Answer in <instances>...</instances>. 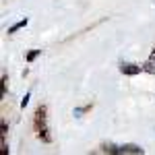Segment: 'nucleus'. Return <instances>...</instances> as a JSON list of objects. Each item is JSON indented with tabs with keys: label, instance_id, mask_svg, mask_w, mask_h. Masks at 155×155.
<instances>
[{
	"label": "nucleus",
	"instance_id": "nucleus-2",
	"mask_svg": "<svg viewBox=\"0 0 155 155\" xmlns=\"http://www.w3.org/2000/svg\"><path fill=\"white\" fill-rule=\"evenodd\" d=\"M120 72L122 74H128V77H134V74H141L143 72V66L132 64V62H122L120 64Z\"/></svg>",
	"mask_w": 155,
	"mask_h": 155
},
{
	"label": "nucleus",
	"instance_id": "nucleus-3",
	"mask_svg": "<svg viewBox=\"0 0 155 155\" xmlns=\"http://www.w3.org/2000/svg\"><path fill=\"white\" fill-rule=\"evenodd\" d=\"M120 153H134V155H143V149L139 145H120Z\"/></svg>",
	"mask_w": 155,
	"mask_h": 155
},
{
	"label": "nucleus",
	"instance_id": "nucleus-11",
	"mask_svg": "<svg viewBox=\"0 0 155 155\" xmlns=\"http://www.w3.org/2000/svg\"><path fill=\"white\" fill-rule=\"evenodd\" d=\"M29 97H31V93H27V95L23 97V101H21V107H25L27 104H29Z\"/></svg>",
	"mask_w": 155,
	"mask_h": 155
},
{
	"label": "nucleus",
	"instance_id": "nucleus-9",
	"mask_svg": "<svg viewBox=\"0 0 155 155\" xmlns=\"http://www.w3.org/2000/svg\"><path fill=\"white\" fill-rule=\"evenodd\" d=\"M0 151H2V155L8 153V145H6V141H4V137H2V149H0Z\"/></svg>",
	"mask_w": 155,
	"mask_h": 155
},
{
	"label": "nucleus",
	"instance_id": "nucleus-10",
	"mask_svg": "<svg viewBox=\"0 0 155 155\" xmlns=\"http://www.w3.org/2000/svg\"><path fill=\"white\" fill-rule=\"evenodd\" d=\"M0 134H2V137H4V134H6V130H8V126H6V122H2V124H0Z\"/></svg>",
	"mask_w": 155,
	"mask_h": 155
},
{
	"label": "nucleus",
	"instance_id": "nucleus-4",
	"mask_svg": "<svg viewBox=\"0 0 155 155\" xmlns=\"http://www.w3.org/2000/svg\"><path fill=\"white\" fill-rule=\"evenodd\" d=\"M29 23V21H27V19H21V21H19V23H15L12 25V27H8V31H6V33H15V31H19V29H23L25 25Z\"/></svg>",
	"mask_w": 155,
	"mask_h": 155
},
{
	"label": "nucleus",
	"instance_id": "nucleus-12",
	"mask_svg": "<svg viewBox=\"0 0 155 155\" xmlns=\"http://www.w3.org/2000/svg\"><path fill=\"white\" fill-rule=\"evenodd\" d=\"M149 60H153V62H155V48H153V52H151V58H149Z\"/></svg>",
	"mask_w": 155,
	"mask_h": 155
},
{
	"label": "nucleus",
	"instance_id": "nucleus-8",
	"mask_svg": "<svg viewBox=\"0 0 155 155\" xmlns=\"http://www.w3.org/2000/svg\"><path fill=\"white\" fill-rule=\"evenodd\" d=\"M6 89H8V77H2V95H6Z\"/></svg>",
	"mask_w": 155,
	"mask_h": 155
},
{
	"label": "nucleus",
	"instance_id": "nucleus-1",
	"mask_svg": "<svg viewBox=\"0 0 155 155\" xmlns=\"http://www.w3.org/2000/svg\"><path fill=\"white\" fill-rule=\"evenodd\" d=\"M33 126H35V132H37V139L39 141L52 143V134H50V126H48V107L46 106H39L35 110Z\"/></svg>",
	"mask_w": 155,
	"mask_h": 155
},
{
	"label": "nucleus",
	"instance_id": "nucleus-6",
	"mask_svg": "<svg viewBox=\"0 0 155 155\" xmlns=\"http://www.w3.org/2000/svg\"><path fill=\"white\" fill-rule=\"evenodd\" d=\"M39 54H41V50H31V52L27 54V62H33V60H35Z\"/></svg>",
	"mask_w": 155,
	"mask_h": 155
},
{
	"label": "nucleus",
	"instance_id": "nucleus-5",
	"mask_svg": "<svg viewBox=\"0 0 155 155\" xmlns=\"http://www.w3.org/2000/svg\"><path fill=\"white\" fill-rule=\"evenodd\" d=\"M143 71H147V72H151V74H155V62H153V60H149L147 64H143Z\"/></svg>",
	"mask_w": 155,
	"mask_h": 155
},
{
	"label": "nucleus",
	"instance_id": "nucleus-7",
	"mask_svg": "<svg viewBox=\"0 0 155 155\" xmlns=\"http://www.w3.org/2000/svg\"><path fill=\"white\" fill-rule=\"evenodd\" d=\"M89 110H91V106H85V107H77V110H74V112H72V114H74V116H77V118H79V116H83L85 112H89Z\"/></svg>",
	"mask_w": 155,
	"mask_h": 155
}]
</instances>
